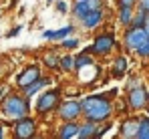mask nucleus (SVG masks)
<instances>
[{
    "label": "nucleus",
    "mask_w": 149,
    "mask_h": 139,
    "mask_svg": "<svg viewBox=\"0 0 149 139\" xmlns=\"http://www.w3.org/2000/svg\"><path fill=\"white\" fill-rule=\"evenodd\" d=\"M0 109H2V115L8 117V119H22L28 115L30 111V105H28V97L26 95H18V93H10L2 99L0 103Z\"/></svg>",
    "instance_id": "obj_1"
},
{
    "label": "nucleus",
    "mask_w": 149,
    "mask_h": 139,
    "mask_svg": "<svg viewBox=\"0 0 149 139\" xmlns=\"http://www.w3.org/2000/svg\"><path fill=\"white\" fill-rule=\"evenodd\" d=\"M81 107H83V113L87 115V121H93V123L103 121L111 115V103L105 97H99V95L97 97H87Z\"/></svg>",
    "instance_id": "obj_2"
},
{
    "label": "nucleus",
    "mask_w": 149,
    "mask_h": 139,
    "mask_svg": "<svg viewBox=\"0 0 149 139\" xmlns=\"http://www.w3.org/2000/svg\"><path fill=\"white\" fill-rule=\"evenodd\" d=\"M34 131H36V123L28 115L12 123V139H32Z\"/></svg>",
    "instance_id": "obj_3"
},
{
    "label": "nucleus",
    "mask_w": 149,
    "mask_h": 139,
    "mask_svg": "<svg viewBox=\"0 0 149 139\" xmlns=\"http://www.w3.org/2000/svg\"><path fill=\"white\" fill-rule=\"evenodd\" d=\"M147 38H149V34L143 26H131V30H127V34H125V45L131 50H137Z\"/></svg>",
    "instance_id": "obj_4"
},
{
    "label": "nucleus",
    "mask_w": 149,
    "mask_h": 139,
    "mask_svg": "<svg viewBox=\"0 0 149 139\" xmlns=\"http://www.w3.org/2000/svg\"><path fill=\"white\" fill-rule=\"evenodd\" d=\"M38 79H40V69H38L36 65H28L26 69H22L18 75H16V87L22 91V89H26L28 85L36 83Z\"/></svg>",
    "instance_id": "obj_5"
},
{
    "label": "nucleus",
    "mask_w": 149,
    "mask_h": 139,
    "mask_svg": "<svg viewBox=\"0 0 149 139\" xmlns=\"http://www.w3.org/2000/svg\"><path fill=\"white\" fill-rule=\"evenodd\" d=\"M58 103V91H49L45 95H40L38 103H36V111L38 113H49L50 109H54Z\"/></svg>",
    "instance_id": "obj_6"
},
{
    "label": "nucleus",
    "mask_w": 149,
    "mask_h": 139,
    "mask_svg": "<svg viewBox=\"0 0 149 139\" xmlns=\"http://www.w3.org/2000/svg\"><path fill=\"white\" fill-rule=\"evenodd\" d=\"M113 46H115V38L111 34H101V36L95 38V43H93V46L89 50L91 52H99V54H107V52H111Z\"/></svg>",
    "instance_id": "obj_7"
},
{
    "label": "nucleus",
    "mask_w": 149,
    "mask_h": 139,
    "mask_svg": "<svg viewBox=\"0 0 149 139\" xmlns=\"http://www.w3.org/2000/svg\"><path fill=\"white\" fill-rule=\"evenodd\" d=\"M147 101H149V93L145 91L143 87H137V89H133V91L129 93V99H127L129 107H133V109H143Z\"/></svg>",
    "instance_id": "obj_8"
},
{
    "label": "nucleus",
    "mask_w": 149,
    "mask_h": 139,
    "mask_svg": "<svg viewBox=\"0 0 149 139\" xmlns=\"http://www.w3.org/2000/svg\"><path fill=\"white\" fill-rule=\"evenodd\" d=\"M81 109H83L81 103H77V101H67V103L61 105V117L73 121V119H77V115L81 113Z\"/></svg>",
    "instance_id": "obj_9"
},
{
    "label": "nucleus",
    "mask_w": 149,
    "mask_h": 139,
    "mask_svg": "<svg viewBox=\"0 0 149 139\" xmlns=\"http://www.w3.org/2000/svg\"><path fill=\"white\" fill-rule=\"evenodd\" d=\"M83 24H85V28H95V26H99L101 20H103V12H101V8H93L89 14H85L83 18Z\"/></svg>",
    "instance_id": "obj_10"
},
{
    "label": "nucleus",
    "mask_w": 149,
    "mask_h": 139,
    "mask_svg": "<svg viewBox=\"0 0 149 139\" xmlns=\"http://www.w3.org/2000/svg\"><path fill=\"white\" fill-rule=\"evenodd\" d=\"M137 133H139V123H137V121L129 119V121H125V123H123V127H121V135H123L125 139L137 137Z\"/></svg>",
    "instance_id": "obj_11"
},
{
    "label": "nucleus",
    "mask_w": 149,
    "mask_h": 139,
    "mask_svg": "<svg viewBox=\"0 0 149 139\" xmlns=\"http://www.w3.org/2000/svg\"><path fill=\"white\" fill-rule=\"evenodd\" d=\"M93 10V6H91V2H83V0H77L74 2V8H73V14L77 18H83L85 14H89Z\"/></svg>",
    "instance_id": "obj_12"
},
{
    "label": "nucleus",
    "mask_w": 149,
    "mask_h": 139,
    "mask_svg": "<svg viewBox=\"0 0 149 139\" xmlns=\"http://www.w3.org/2000/svg\"><path fill=\"white\" fill-rule=\"evenodd\" d=\"M49 83H50L49 79H38L36 83H32V85H28L26 89H22V95H26V97H32L34 93H36V91H40V89H42L45 85H49Z\"/></svg>",
    "instance_id": "obj_13"
},
{
    "label": "nucleus",
    "mask_w": 149,
    "mask_h": 139,
    "mask_svg": "<svg viewBox=\"0 0 149 139\" xmlns=\"http://www.w3.org/2000/svg\"><path fill=\"white\" fill-rule=\"evenodd\" d=\"M73 32V26H65V28H61V30H47L42 36L45 38H63V36H67V34H71Z\"/></svg>",
    "instance_id": "obj_14"
},
{
    "label": "nucleus",
    "mask_w": 149,
    "mask_h": 139,
    "mask_svg": "<svg viewBox=\"0 0 149 139\" xmlns=\"http://www.w3.org/2000/svg\"><path fill=\"white\" fill-rule=\"evenodd\" d=\"M125 71H127V61H125L123 57H119L115 63H113V77H123L125 75Z\"/></svg>",
    "instance_id": "obj_15"
},
{
    "label": "nucleus",
    "mask_w": 149,
    "mask_h": 139,
    "mask_svg": "<svg viewBox=\"0 0 149 139\" xmlns=\"http://www.w3.org/2000/svg\"><path fill=\"white\" fill-rule=\"evenodd\" d=\"M121 12H119V20L123 26H129V24H133V8H119Z\"/></svg>",
    "instance_id": "obj_16"
},
{
    "label": "nucleus",
    "mask_w": 149,
    "mask_h": 139,
    "mask_svg": "<svg viewBox=\"0 0 149 139\" xmlns=\"http://www.w3.org/2000/svg\"><path fill=\"white\" fill-rule=\"evenodd\" d=\"M79 133V127L74 125V123H67L63 129H61V139H71L73 135Z\"/></svg>",
    "instance_id": "obj_17"
},
{
    "label": "nucleus",
    "mask_w": 149,
    "mask_h": 139,
    "mask_svg": "<svg viewBox=\"0 0 149 139\" xmlns=\"http://www.w3.org/2000/svg\"><path fill=\"white\" fill-rule=\"evenodd\" d=\"M45 65L49 69H56V67H61V61H58V57L54 52H47L45 54Z\"/></svg>",
    "instance_id": "obj_18"
},
{
    "label": "nucleus",
    "mask_w": 149,
    "mask_h": 139,
    "mask_svg": "<svg viewBox=\"0 0 149 139\" xmlns=\"http://www.w3.org/2000/svg\"><path fill=\"white\" fill-rule=\"evenodd\" d=\"M147 16H149L147 12L139 8V12H137V16L133 18V24H131V26H143V28H145V22H147Z\"/></svg>",
    "instance_id": "obj_19"
},
{
    "label": "nucleus",
    "mask_w": 149,
    "mask_h": 139,
    "mask_svg": "<svg viewBox=\"0 0 149 139\" xmlns=\"http://www.w3.org/2000/svg\"><path fill=\"white\" fill-rule=\"evenodd\" d=\"M79 133H81L83 137H89V135L97 133V131H95V123H93V121H87V123H85V125L79 129Z\"/></svg>",
    "instance_id": "obj_20"
},
{
    "label": "nucleus",
    "mask_w": 149,
    "mask_h": 139,
    "mask_svg": "<svg viewBox=\"0 0 149 139\" xmlns=\"http://www.w3.org/2000/svg\"><path fill=\"white\" fill-rule=\"evenodd\" d=\"M73 67H74V61L71 54H67V57L61 59V69L63 71H73Z\"/></svg>",
    "instance_id": "obj_21"
},
{
    "label": "nucleus",
    "mask_w": 149,
    "mask_h": 139,
    "mask_svg": "<svg viewBox=\"0 0 149 139\" xmlns=\"http://www.w3.org/2000/svg\"><path fill=\"white\" fill-rule=\"evenodd\" d=\"M89 65H91V59L89 57H83V54L74 61V69H83V67H89Z\"/></svg>",
    "instance_id": "obj_22"
},
{
    "label": "nucleus",
    "mask_w": 149,
    "mask_h": 139,
    "mask_svg": "<svg viewBox=\"0 0 149 139\" xmlns=\"http://www.w3.org/2000/svg\"><path fill=\"white\" fill-rule=\"evenodd\" d=\"M137 52H139L141 57H149V38H147V41H145L141 46H139V48H137Z\"/></svg>",
    "instance_id": "obj_23"
},
{
    "label": "nucleus",
    "mask_w": 149,
    "mask_h": 139,
    "mask_svg": "<svg viewBox=\"0 0 149 139\" xmlns=\"http://www.w3.org/2000/svg\"><path fill=\"white\" fill-rule=\"evenodd\" d=\"M119 2V8H133L137 0H117Z\"/></svg>",
    "instance_id": "obj_24"
},
{
    "label": "nucleus",
    "mask_w": 149,
    "mask_h": 139,
    "mask_svg": "<svg viewBox=\"0 0 149 139\" xmlns=\"http://www.w3.org/2000/svg\"><path fill=\"white\" fill-rule=\"evenodd\" d=\"M63 46H65V48H77V46H79V41H77V38H71V41H63Z\"/></svg>",
    "instance_id": "obj_25"
},
{
    "label": "nucleus",
    "mask_w": 149,
    "mask_h": 139,
    "mask_svg": "<svg viewBox=\"0 0 149 139\" xmlns=\"http://www.w3.org/2000/svg\"><path fill=\"white\" fill-rule=\"evenodd\" d=\"M20 30H22V26H14L12 30H8V32H6V38H12V36H16Z\"/></svg>",
    "instance_id": "obj_26"
},
{
    "label": "nucleus",
    "mask_w": 149,
    "mask_h": 139,
    "mask_svg": "<svg viewBox=\"0 0 149 139\" xmlns=\"http://www.w3.org/2000/svg\"><path fill=\"white\" fill-rule=\"evenodd\" d=\"M137 4H139L141 10H145V12L149 14V0H137Z\"/></svg>",
    "instance_id": "obj_27"
},
{
    "label": "nucleus",
    "mask_w": 149,
    "mask_h": 139,
    "mask_svg": "<svg viewBox=\"0 0 149 139\" xmlns=\"http://www.w3.org/2000/svg\"><path fill=\"white\" fill-rule=\"evenodd\" d=\"M56 8H58V12H63V14L67 12V4H65V2H58V4H56Z\"/></svg>",
    "instance_id": "obj_28"
},
{
    "label": "nucleus",
    "mask_w": 149,
    "mask_h": 139,
    "mask_svg": "<svg viewBox=\"0 0 149 139\" xmlns=\"http://www.w3.org/2000/svg\"><path fill=\"white\" fill-rule=\"evenodd\" d=\"M137 139H149V133L147 135H137Z\"/></svg>",
    "instance_id": "obj_29"
},
{
    "label": "nucleus",
    "mask_w": 149,
    "mask_h": 139,
    "mask_svg": "<svg viewBox=\"0 0 149 139\" xmlns=\"http://www.w3.org/2000/svg\"><path fill=\"white\" fill-rule=\"evenodd\" d=\"M0 139H4V129H2V125H0Z\"/></svg>",
    "instance_id": "obj_30"
},
{
    "label": "nucleus",
    "mask_w": 149,
    "mask_h": 139,
    "mask_svg": "<svg viewBox=\"0 0 149 139\" xmlns=\"http://www.w3.org/2000/svg\"><path fill=\"white\" fill-rule=\"evenodd\" d=\"M145 30H147V34H149V16H147V22H145Z\"/></svg>",
    "instance_id": "obj_31"
},
{
    "label": "nucleus",
    "mask_w": 149,
    "mask_h": 139,
    "mask_svg": "<svg viewBox=\"0 0 149 139\" xmlns=\"http://www.w3.org/2000/svg\"><path fill=\"white\" fill-rule=\"evenodd\" d=\"M79 139H87V137H83V135H81V137H79Z\"/></svg>",
    "instance_id": "obj_32"
},
{
    "label": "nucleus",
    "mask_w": 149,
    "mask_h": 139,
    "mask_svg": "<svg viewBox=\"0 0 149 139\" xmlns=\"http://www.w3.org/2000/svg\"><path fill=\"white\" fill-rule=\"evenodd\" d=\"M32 139H42V137H32Z\"/></svg>",
    "instance_id": "obj_33"
},
{
    "label": "nucleus",
    "mask_w": 149,
    "mask_h": 139,
    "mask_svg": "<svg viewBox=\"0 0 149 139\" xmlns=\"http://www.w3.org/2000/svg\"><path fill=\"white\" fill-rule=\"evenodd\" d=\"M83 2H91V0H83Z\"/></svg>",
    "instance_id": "obj_34"
},
{
    "label": "nucleus",
    "mask_w": 149,
    "mask_h": 139,
    "mask_svg": "<svg viewBox=\"0 0 149 139\" xmlns=\"http://www.w3.org/2000/svg\"><path fill=\"white\" fill-rule=\"evenodd\" d=\"M49 2H52V0H49Z\"/></svg>",
    "instance_id": "obj_35"
},
{
    "label": "nucleus",
    "mask_w": 149,
    "mask_h": 139,
    "mask_svg": "<svg viewBox=\"0 0 149 139\" xmlns=\"http://www.w3.org/2000/svg\"><path fill=\"white\" fill-rule=\"evenodd\" d=\"M95 139H99V137H95Z\"/></svg>",
    "instance_id": "obj_36"
}]
</instances>
